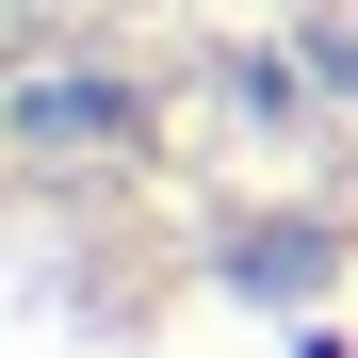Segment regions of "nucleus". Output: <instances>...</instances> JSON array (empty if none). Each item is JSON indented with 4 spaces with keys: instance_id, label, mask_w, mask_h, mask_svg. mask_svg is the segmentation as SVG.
<instances>
[{
    "instance_id": "1",
    "label": "nucleus",
    "mask_w": 358,
    "mask_h": 358,
    "mask_svg": "<svg viewBox=\"0 0 358 358\" xmlns=\"http://www.w3.org/2000/svg\"><path fill=\"white\" fill-rule=\"evenodd\" d=\"M0 358H358V0H0Z\"/></svg>"
}]
</instances>
